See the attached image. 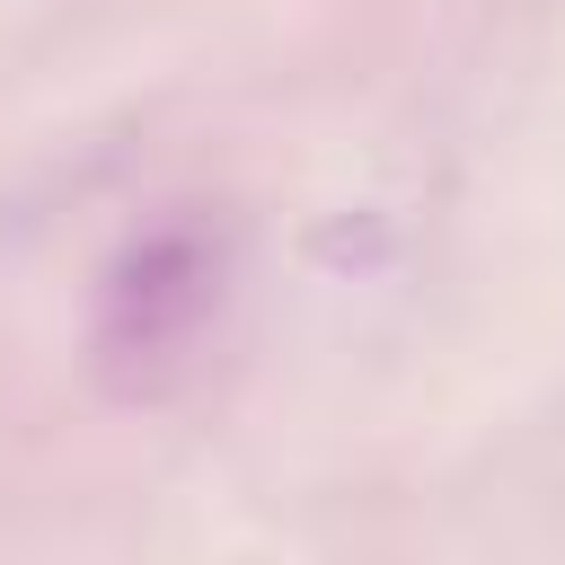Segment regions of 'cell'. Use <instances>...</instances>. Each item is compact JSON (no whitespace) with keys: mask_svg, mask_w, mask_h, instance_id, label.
I'll list each match as a JSON object with an SVG mask.
<instances>
[{"mask_svg":"<svg viewBox=\"0 0 565 565\" xmlns=\"http://www.w3.org/2000/svg\"><path fill=\"white\" fill-rule=\"evenodd\" d=\"M221 274H230L221 238L194 221L132 238L106 274V300H97V362L124 388H150L159 371H177L203 344V327L221 318Z\"/></svg>","mask_w":565,"mask_h":565,"instance_id":"cell-1","label":"cell"}]
</instances>
